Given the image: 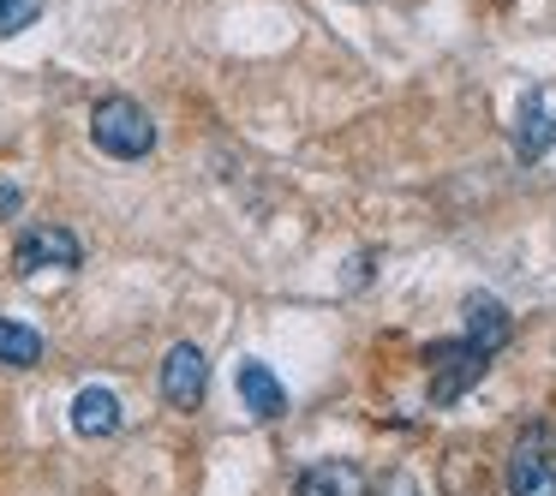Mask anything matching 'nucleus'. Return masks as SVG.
Returning a JSON list of instances; mask_svg holds the SVG:
<instances>
[{
	"label": "nucleus",
	"instance_id": "1",
	"mask_svg": "<svg viewBox=\"0 0 556 496\" xmlns=\"http://www.w3.org/2000/svg\"><path fill=\"white\" fill-rule=\"evenodd\" d=\"M90 144L114 162H144L156 150V120L132 97H102L90 109Z\"/></svg>",
	"mask_w": 556,
	"mask_h": 496
},
{
	"label": "nucleus",
	"instance_id": "2",
	"mask_svg": "<svg viewBox=\"0 0 556 496\" xmlns=\"http://www.w3.org/2000/svg\"><path fill=\"white\" fill-rule=\"evenodd\" d=\"M425 365H431V400L448 407V400H460L484 371H491V353L472 347V341L460 335V341H437V347H425Z\"/></svg>",
	"mask_w": 556,
	"mask_h": 496
},
{
	"label": "nucleus",
	"instance_id": "3",
	"mask_svg": "<svg viewBox=\"0 0 556 496\" xmlns=\"http://www.w3.org/2000/svg\"><path fill=\"white\" fill-rule=\"evenodd\" d=\"M508 496H556V460H551V424H527L508 448Z\"/></svg>",
	"mask_w": 556,
	"mask_h": 496
},
{
	"label": "nucleus",
	"instance_id": "4",
	"mask_svg": "<svg viewBox=\"0 0 556 496\" xmlns=\"http://www.w3.org/2000/svg\"><path fill=\"white\" fill-rule=\"evenodd\" d=\"M204 389H210V359L198 341H174L168 359H162V400L180 412H198L204 407Z\"/></svg>",
	"mask_w": 556,
	"mask_h": 496
},
{
	"label": "nucleus",
	"instance_id": "5",
	"mask_svg": "<svg viewBox=\"0 0 556 496\" xmlns=\"http://www.w3.org/2000/svg\"><path fill=\"white\" fill-rule=\"evenodd\" d=\"M85 264V245L73 228H30L13 245V269L18 276H37V269H78Z\"/></svg>",
	"mask_w": 556,
	"mask_h": 496
},
{
	"label": "nucleus",
	"instance_id": "6",
	"mask_svg": "<svg viewBox=\"0 0 556 496\" xmlns=\"http://www.w3.org/2000/svg\"><path fill=\"white\" fill-rule=\"evenodd\" d=\"M551 144H556V109L544 102V90H527L515 114V156L539 162V156H551Z\"/></svg>",
	"mask_w": 556,
	"mask_h": 496
},
{
	"label": "nucleus",
	"instance_id": "7",
	"mask_svg": "<svg viewBox=\"0 0 556 496\" xmlns=\"http://www.w3.org/2000/svg\"><path fill=\"white\" fill-rule=\"evenodd\" d=\"M233 389H240L245 412H252V419H264V424L288 412V389H281V377L269 371L264 359H245L240 371H233Z\"/></svg>",
	"mask_w": 556,
	"mask_h": 496
},
{
	"label": "nucleus",
	"instance_id": "8",
	"mask_svg": "<svg viewBox=\"0 0 556 496\" xmlns=\"http://www.w3.org/2000/svg\"><path fill=\"white\" fill-rule=\"evenodd\" d=\"M293 496H371V484H365V472L353 467V460H312V467L293 479Z\"/></svg>",
	"mask_w": 556,
	"mask_h": 496
},
{
	"label": "nucleus",
	"instance_id": "9",
	"mask_svg": "<svg viewBox=\"0 0 556 496\" xmlns=\"http://www.w3.org/2000/svg\"><path fill=\"white\" fill-rule=\"evenodd\" d=\"M73 431L78 436H114V431H121V395L102 389V383L78 389V395H73Z\"/></svg>",
	"mask_w": 556,
	"mask_h": 496
},
{
	"label": "nucleus",
	"instance_id": "10",
	"mask_svg": "<svg viewBox=\"0 0 556 496\" xmlns=\"http://www.w3.org/2000/svg\"><path fill=\"white\" fill-rule=\"evenodd\" d=\"M508 335H515V323H508V305L491 300V293H472V300H467V341H472V347L496 353Z\"/></svg>",
	"mask_w": 556,
	"mask_h": 496
},
{
	"label": "nucleus",
	"instance_id": "11",
	"mask_svg": "<svg viewBox=\"0 0 556 496\" xmlns=\"http://www.w3.org/2000/svg\"><path fill=\"white\" fill-rule=\"evenodd\" d=\"M0 365H18V371L42 365V335H37L30 323H13V317H0Z\"/></svg>",
	"mask_w": 556,
	"mask_h": 496
},
{
	"label": "nucleus",
	"instance_id": "12",
	"mask_svg": "<svg viewBox=\"0 0 556 496\" xmlns=\"http://www.w3.org/2000/svg\"><path fill=\"white\" fill-rule=\"evenodd\" d=\"M37 18H42V0H0V42L30 30Z\"/></svg>",
	"mask_w": 556,
	"mask_h": 496
},
{
	"label": "nucleus",
	"instance_id": "13",
	"mask_svg": "<svg viewBox=\"0 0 556 496\" xmlns=\"http://www.w3.org/2000/svg\"><path fill=\"white\" fill-rule=\"evenodd\" d=\"M383 496H419V484H413V472H389V479H383Z\"/></svg>",
	"mask_w": 556,
	"mask_h": 496
},
{
	"label": "nucleus",
	"instance_id": "14",
	"mask_svg": "<svg viewBox=\"0 0 556 496\" xmlns=\"http://www.w3.org/2000/svg\"><path fill=\"white\" fill-rule=\"evenodd\" d=\"M0 209H18V186H0Z\"/></svg>",
	"mask_w": 556,
	"mask_h": 496
}]
</instances>
